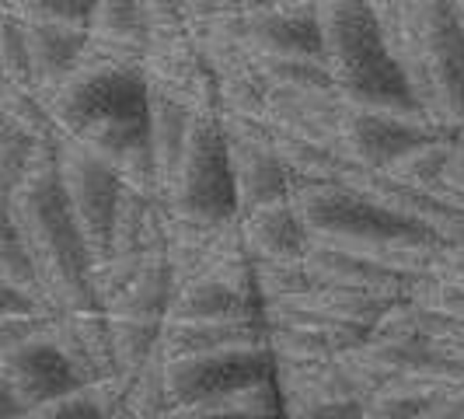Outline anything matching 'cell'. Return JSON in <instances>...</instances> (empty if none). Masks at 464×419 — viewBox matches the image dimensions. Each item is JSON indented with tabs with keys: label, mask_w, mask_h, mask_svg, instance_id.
Listing matches in <instances>:
<instances>
[{
	"label": "cell",
	"mask_w": 464,
	"mask_h": 419,
	"mask_svg": "<svg viewBox=\"0 0 464 419\" xmlns=\"http://www.w3.org/2000/svg\"><path fill=\"white\" fill-rule=\"evenodd\" d=\"M39 94L63 137L116 164L126 186L161 196L147 143V77L140 63L84 53L56 88Z\"/></svg>",
	"instance_id": "obj_1"
},
{
	"label": "cell",
	"mask_w": 464,
	"mask_h": 419,
	"mask_svg": "<svg viewBox=\"0 0 464 419\" xmlns=\"http://www.w3.org/2000/svg\"><path fill=\"white\" fill-rule=\"evenodd\" d=\"M60 143V140H56ZM56 143H46L24 179L11 189L7 210L32 256L39 294L53 311H102L94 294V256L56 171Z\"/></svg>",
	"instance_id": "obj_2"
},
{
	"label": "cell",
	"mask_w": 464,
	"mask_h": 419,
	"mask_svg": "<svg viewBox=\"0 0 464 419\" xmlns=\"http://www.w3.org/2000/svg\"><path fill=\"white\" fill-rule=\"evenodd\" d=\"M290 200L318 241L363 252L401 273H433L447 245L440 234L384 207L353 182H294Z\"/></svg>",
	"instance_id": "obj_3"
},
{
	"label": "cell",
	"mask_w": 464,
	"mask_h": 419,
	"mask_svg": "<svg viewBox=\"0 0 464 419\" xmlns=\"http://www.w3.org/2000/svg\"><path fill=\"white\" fill-rule=\"evenodd\" d=\"M314 11L322 24L325 67L346 102L363 109L422 116L416 94L381 39L371 0H314Z\"/></svg>",
	"instance_id": "obj_4"
},
{
	"label": "cell",
	"mask_w": 464,
	"mask_h": 419,
	"mask_svg": "<svg viewBox=\"0 0 464 419\" xmlns=\"http://www.w3.org/2000/svg\"><path fill=\"white\" fill-rule=\"evenodd\" d=\"M164 203L175 217L196 224H224L237 217V192H234L227 137L217 112H196L188 126L186 147L179 168L168 182Z\"/></svg>",
	"instance_id": "obj_5"
},
{
	"label": "cell",
	"mask_w": 464,
	"mask_h": 419,
	"mask_svg": "<svg viewBox=\"0 0 464 419\" xmlns=\"http://www.w3.org/2000/svg\"><path fill=\"white\" fill-rule=\"evenodd\" d=\"M273 374H276V353L269 346H231L213 353L164 356V385L171 398L168 416L182 419L196 405H207L241 385H252Z\"/></svg>",
	"instance_id": "obj_6"
},
{
	"label": "cell",
	"mask_w": 464,
	"mask_h": 419,
	"mask_svg": "<svg viewBox=\"0 0 464 419\" xmlns=\"http://www.w3.org/2000/svg\"><path fill=\"white\" fill-rule=\"evenodd\" d=\"M56 171H60L70 210H73L81 231L92 245L94 262L105 258L119 192H122V175L116 171V164L105 161L98 151L70 137H60V143H56Z\"/></svg>",
	"instance_id": "obj_7"
},
{
	"label": "cell",
	"mask_w": 464,
	"mask_h": 419,
	"mask_svg": "<svg viewBox=\"0 0 464 419\" xmlns=\"http://www.w3.org/2000/svg\"><path fill=\"white\" fill-rule=\"evenodd\" d=\"M276 388L283 416L301 419H360L367 416V402L360 398L353 377L339 364L328 360H283L276 356Z\"/></svg>",
	"instance_id": "obj_8"
},
{
	"label": "cell",
	"mask_w": 464,
	"mask_h": 419,
	"mask_svg": "<svg viewBox=\"0 0 464 419\" xmlns=\"http://www.w3.org/2000/svg\"><path fill=\"white\" fill-rule=\"evenodd\" d=\"M140 67L150 88L186 102L192 112H217V73L196 46L188 22L154 28Z\"/></svg>",
	"instance_id": "obj_9"
},
{
	"label": "cell",
	"mask_w": 464,
	"mask_h": 419,
	"mask_svg": "<svg viewBox=\"0 0 464 419\" xmlns=\"http://www.w3.org/2000/svg\"><path fill=\"white\" fill-rule=\"evenodd\" d=\"M447 133H458V130H440L422 116L363 109V105L349 102L343 126H339V147L353 164H360L367 171H384L412 147L426 143V140L447 137Z\"/></svg>",
	"instance_id": "obj_10"
},
{
	"label": "cell",
	"mask_w": 464,
	"mask_h": 419,
	"mask_svg": "<svg viewBox=\"0 0 464 419\" xmlns=\"http://www.w3.org/2000/svg\"><path fill=\"white\" fill-rule=\"evenodd\" d=\"M426 70L437 94L440 122L450 130L464 126V28L450 11V0H412Z\"/></svg>",
	"instance_id": "obj_11"
},
{
	"label": "cell",
	"mask_w": 464,
	"mask_h": 419,
	"mask_svg": "<svg viewBox=\"0 0 464 419\" xmlns=\"http://www.w3.org/2000/svg\"><path fill=\"white\" fill-rule=\"evenodd\" d=\"M241 35L248 49L266 56L325 60L314 0H273L262 7H248L241 11Z\"/></svg>",
	"instance_id": "obj_12"
},
{
	"label": "cell",
	"mask_w": 464,
	"mask_h": 419,
	"mask_svg": "<svg viewBox=\"0 0 464 419\" xmlns=\"http://www.w3.org/2000/svg\"><path fill=\"white\" fill-rule=\"evenodd\" d=\"M0 371L7 377V385L14 388V395L22 398V405L28 409H39L53 398L73 392L81 381L73 367L67 364L63 349L49 339V332H35L32 339H24L18 346L4 349L0 353Z\"/></svg>",
	"instance_id": "obj_13"
},
{
	"label": "cell",
	"mask_w": 464,
	"mask_h": 419,
	"mask_svg": "<svg viewBox=\"0 0 464 419\" xmlns=\"http://www.w3.org/2000/svg\"><path fill=\"white\" fill-rule=\"evenodd\" d=\"M346 94L335 84L325 88H269L266 92V119L279 133L314 140L325 147H339V126L346 116Z\"/></svg>",
	"instance_id": "obj_14"
},
{
	"label": "cell",
	"mask_w": 464,
	"mask_h": 419,
	"mask_svg": "<svg viewBox=\"0 0 464 419\" xmlns=\"http://www.w3.org/2000/svg\"><path fill=\"white\" fill-rule=\"evenodd\" d=\"M307 269L314 283H332V287H356V290H373L384 297H409V287L419 273H401L395 266H384L377 258L353 252V248H339L318 241L311 245V252L304 256Z\"/></svg>",
	"instance_id": "obj_15"
},
{
	"label": "cell",
	"mask_w": 464,
	"mask_h": 419,
	"mask_svg": "<svg viewBox=\"0 0 464 419\" xmlns=\"http://www.w3.org/2000/svg\"><path fill=\"white\" fill-rule=\"evenodd\" d=\"M168 220H171V207L161 196L122 182L112 234H109V256H164Z\"/></svg>",
	"instance_id": "obj_16"
},
{
	"label": "cell",
	"mask_w": 464,
	"mask_h": 419,
	"mask_svg": "<svg viewBox=\"0 0 464 419\" xmlns=\"http://www.w3.org/2000/svg\"><path fill=\"white\" fill-rule=\"evenodd\" d=\"M245 248L252 258H304L314 245V234L294 207V200H276L248 213H237Z\"/></svg>",
	"instance_id": "obj_17"
},
{
	"label": "cell",
	"mask_w": 464,
	"mask_h": 419,
	"mask_svg": "<svg viewBox=\"0 0 464 419\" xmlns=\"http://www.w3.org/2000/svg\"><path fill=\"white\" fill-rule=\"evenodd\" d=\"M168 322H231V318H266L262 301L234 290L231 283L199 273L175 283L168 304Z\"/></svg>",
	"instance_id": "obj_18"
},
{
	"label": "cell",
	"mask_w": 464,
	"mask_h": 419,
	"mask_svg": "<svg viewBox=\"0 0 464 419\" xmlns=\"http://www.w3.org/2000/svg\"><path fill=\"white\" fill-rule=\"evenodd\" d=\"M22 22L32 88L35 92H49L81 63L84 46H88V28L60 22H28V18H22Z\"/></svg>",
	"instance_id": "obj_19"
},
{
	"label": "cell",
	"mask_w": 464,
	"mask_h": 419,
	"mask_svg": "<svg viewBox=\"0 0 464 419\" xmlns=\"http://www.w3.org/2000/svg\"><path fill=\"white\" fill-rule=\"evenodd\" d=\"M231 346H269L266 318H231V322H168L161 326L164 356L213 353Z\"/></svg>",
	"instance_id": "obj_20"
},
{
	"label": "cell",
	"mask_w": 464,
	"mask_h": 419,
	"mask_svg": "<svg viewBox=\"0 0 464 419\" xmlns=\"http://www.w3.org/2000/svg\"><path fill=\"white\" fill-rule=\"evenodd\" d=\"M192 109L186 102L171 98L161 88L147 84V143H150V158H154V175L161 196L168 192V182L179 168L182 147H186L188 126H192Z\"/></svg>",
	"instance_id": "obj_21"
},
{
	"label": "cell",
	"mask_w": 464,
	"mask_h": 419,
	"mask_svg": "<svg viewBox=\"0 0 464 419\" xmlns=\"http://www.w3.org/2000/svg\"><path fill=\"white\" fill-rule=\"evenodd\" d=\"M175 294V273L164 256L143 258L130 279L119 287L109 301L102 304L105 315L112 318H150V322H164L168 304Z\"/></svg>",
	"instance_id": "obj_22"
},
{
	"label": "cell",
	"mask_w": 464,
	"mask_h": 419,
	"mask_svg": "<svg viewBox=\"0 0 464 419\" xmlns=\"http://www.w3.org/2000/svg\"><path fill=\"white\" fill-rule=\"evenodd\" d=\"M248 419V416H283V402H279L276 374L262 377L252 385H241L227 395L213 398L207 405H196L188 419Z\"/></svg>",
	"instance_id": "obj_23"
},
{
	"label": "cell",
	"mask_w": 464,
	"mask_h": 419,
	"mask_svg": "<svg viewBox=\"0 0 464 419\" xmlns=\"http://www.w3.org/2000/svg\"><path fill=\"white\" fill-rule=\"evenodd\" d=\"M450 140H454V133L419 143V147H412L409 154H401L392 168H384V175H392V179H398V182H409V186L440 192V196H454L450 189L443 186V164H447ZM454 200H458V196H454ZM461 203H464V200H461Z\"/></svg>",
	"instance_id": "obj_24"
},
{
	"label": "cell",
	"mask_w": 464,
	"mask_h": 419,
	"mask_svg": "<svg viewBox=\"0 0 464 419\" xmlns=\"http://www.w3.org/2000/svg\"><path fill=\"white\" fill-rule=\"evenodd\" d=\"M171 413V398L164 385V353L154 349L126 385V416L133 419H164Z\"/></svg>",
	"instance_id": "obj_25"
},
{
	"label": "cell",
	"mask_w": 464,
	"mask_h": 419,
	"mask_svg": "<svg viewBox=\"0 0 464 419\" xmlns=\"http://www.w3.org/2000/svg\"><path fill=\"white\" fill-rule=\"evenodd\" d=\"M49 140H39L32 130H24L18 119L0 112V189L11 196V189L24 179V171L32 168L35 154L46 147Z\"/></svg>",
	"instance_id": "obj_26"
},
{
	"label": "cell",
	"mask_w": 464,
	"mask_h": 419,
	"mask_svg": "<svg viewBox=\"0 0 464 419\" xmlns=\"http://www.w3.org/2000/svg\"><path fill=\"white\" fill-rule=\"evenodd\" d=\"M112 349H116V367L119 374H133L154 353L161 349V326L164 322H150V318H112Z\"/></svg>",
	"instance_id": "obj_27"
},
{
	"label": "cell",
	"mask_w": 464,
	"mask_h": 419,
	"mask_svg": "<svg viewBox=\"0 0 464 419\" xmlns=\"http://www.w3.org/2000/svg\"><path fill=\"white\" fill-rule=\"evenodd\" d=\"M0 277L18 283L24 290H35L39 294V279H35V266L32 256L22 245V238L14 231V220H11V210H7V192L0 189ZM43 297V294H39Z\"/></svg>",
	"instance_id": "obj_28"
},
{
	"label": "cell",
	"mask_w": 464,
	"mask_h": 419,
	"mask_svg": "<svg viewBox=\"0 0 464 419\" xmlns=\"http://www.w3.org/2000/svg\"><path fill=\"white\" fill-rule=\"evenodd\" d=\"M28 22H60L88 28L94 11V0H7Z\"/></svg>",
	"instance_id": "obj_29"
},
{
	"label": "cell",
	"mask_w": 464,
	"mask_h": 419,
	"mask_svg": "<svg viewBox=\"0 0 464 419\" xmlns=\"http://www.w3.org/2000/svg\"><path fill=\"white\" fill-rule=\"evenodd\" d=\"M32 416L35 419H105V413H102V405H98V398H94L92 388H88V385H77L67 395L53 398L46 405L32 409Z\"/></svg>",
	"instance_id": "obj_30"
},
{
	"label": "cell",
	"mask_w": 464,
	"mask_h": 419,
	"mask_svg": "<svg viewBox=\"0 0 464 419\" xmlns=\"http://www.w3.org/2000/svg\"><path fill=\"white\" fill-rule=\"evenodd\" d=\"M0 315H56V311L35 290H24L0 277Z\"/></svg>",
	"instance_id": "obj_31"
},
{
	"label": "cell",
	"mask_w": 464,
	"mask_h": 419,
	"mask_svg": "<svg viewBox=\"0 0 464 419\" xmlns=\"http://www.w3.org/2000/svg\"><path fill=\"white\" fill-rule=\"evenodd\" d=\"M49 315H0V353L46 328Z\"/></svg>",
	"instance_id": "obj_32"
},
{
	"label": "cell",
	"mask_w": 464,
	"mask_h": 419,
	"mask_svg": "<svg viewBox=\"0 0 464 419\" xmlns=\"http://www.w3.org/2000/svg\"><path fill=\"white\" fill-rule=\"evenodd\" d=\"M443 186L450 189L458 200H464V133L458 130L450 140V151H447V164H443Z\"/></svg>",
	"instance_id": "obj_33"
},
{
	"label": "cell",
	"mask_w": 464,
	"mask_h": 419,
	"mask_svg": "<svg viewBox=\"0 0 464 419\" xmlns=\"http://www.w3.org/2000/svg\"><path fill=\"white\" fill-rule=\"evenodd\" d=\"M28 416V409L22 405V398L14 395V388L7 385V377L0 371V419H22Z\"/></svg>",
	"instance_id": "obj_34"
},
{
	"label": "cell",
	"mask_w": 464,
	"mask_h": 419,
	"mask_svg": "<svg viewBox=\"0 0 464 419\" xmlns=\"http://www.w3.org/2000/svg\"><path fill=\"white\" fill-rule=\"evenodd\" d=\"M273 0H217V11H248V7H262Z\"/></svg>",
	"instance_id": "obj_35"
},
{
	"label": "cell",
	"mask_w": 464,
	"mask_h": 419,
	"mask_svg": "<svg viewBox=\"0 0 464 419\" xmlns=\"http://www.w3.org/2000/svg\"><path fill=\"white\" fill-rule=\"evenodd\" d=\"M188 18H203V15H213L217 11V0H186Z\"/></svg>",
	"instance_id": "obj_36"
},
{
	"label": "cell",
	"mask_w": 464,
	"mask_h": 419,
	"mask_svg": "<svg viewBox=\"0 0 464 419\" xmlns=\"http://www.w3.org/2000/svg\"><path fill=\"white\" fill-rule=\"evenodd\" d=\"M450 11H454V18H458L464 28V0H450Z\"/></svg>",
	"instance_id": "obj_37"
},
{
	"label": "cell",
	"mask_w": 464,
	"mask_h": 419,
	"mask_svg": "<svg viewBox=\"0 0 464 419\" xmlns=\"http://www.w3.org/2000/svg\"><path fill=\"white\" fill-rule=\"evenodd\" d=\"M0 84H4V77H0Z\"/></svg>",
	"instance_id": "obj_38"
}]
</instances>
